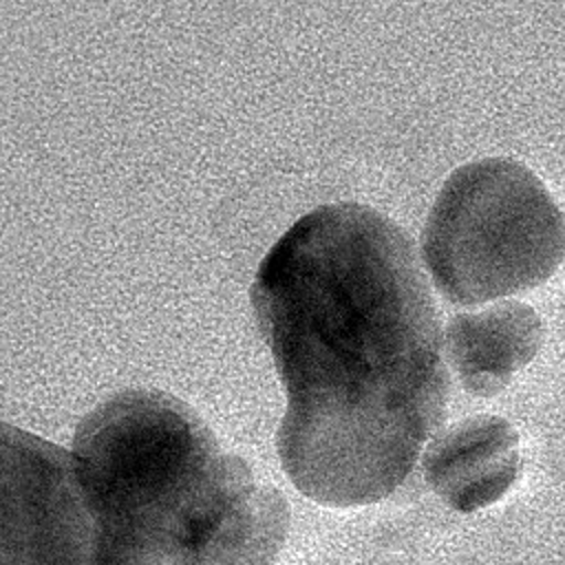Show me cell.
Masks as SVG:
<instances>
[{
  "label": "cell",
  "instance_id": "obj_1",
  "mask_svg": "<svg viewBox=\"0 0 565 565\" xmlns=\"http://www.w3.org/2000/svg\"><path fill=\"white\" fill-rule=\"evenodd\" d=\"M249 300L287 397L276 450L294 488L329 508L391 497L450 397L419 247L371 205L324 203L269 247Z\"/></svg>",
  "mask_w": 565,
  "mask_h": 565
},
{
  "label": "cell",
  "instance_id": "obj_2",
  "mask_svg": "<svg viewBox=\"0 0 565 565\" xmlns=\"http://www.w3.org/2000/svg\"><path fill=\"white\" fill-rule=\"evenodd\" d=\"M71 455L97 525L95 561L194 558L218 516L256 481L205 419L154 388L110 395L75 428Z\"/></svg>",
  "mask_w": 565,
  "mask_h": 565
},
{
  "label": "cell",
  "instance_id": "obj_3",
  "mask_svg": "<svg viewBox=\"0 0 565 565\" xmlns=\"http://www.w3.org/2000/svg\"><path fill=\"white\" fill-rule=\"evenodd\" d=\"M435 291L483 307L545 285L565 260V212L525 163L483 157L441 183L419 238Z\"/></svg>",
  "mask_w": 565,
  "mask_h": 565
},
{
  "label": "cell",
  "instance_id": "obj_4",
  "mask_svg": "<svg viewBox=\"0 0 565 565\" xmlns=\"http://www.w3.org/2000/svg\"><path fill=\"white\" fill-rule=\"evenodd\" d=\"M95 547L71 450L2 424V565H93Z\"/></svg>",
  "mask_w": 565,
  "mask_h": 565
},
{
  "label": "cell",
  "instance_id": "obj_5",
  "mask_svg": "<svg viewBox=\"0 0 565 565\" xmlns=\"http://www.w3.org/2000/svg\"><path fill=\"white\" fill-rule=\"evenodd\" d=\"M424 481L455 512L501 501L523 468L516 426L501 415H472L441 426L419 457Z\"/></svg>",
  "mask_w": 565,
  "mask_h": 565
},
{
  "label": "cell",
  "instance_id": "obj_6",
  "mask_svg": "<svg viewBox=\"0 0 565 565\" xmlns=\"http://www.w3.org/2000/svg\"><path fill=\"white\" fill-rule=\"evenodd\" d=\"M441 342L444 360L463 391L494 397L539 355L545 324L532 305L505 298L450 316Z\"/></svg>",
  "mask_w": 565,
  "mask_h": 565
},
{
  "label": "cell",
  "instance_id": "obj_7",
  "mask_svg": "<svg viewBox=\"0 0 565 565\" xmlns=\"http://www.w3.org/2000/svg\"><path fill=\"white\" fill-rule=\"evenodd\" d=\"M291 510L282 492L254 481L214 523L194 552L196 565H274Z\"/></svg>",
  "mask_w": 565,
  "mask_h": 565
}]
</instances>
